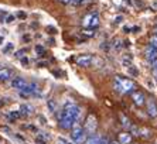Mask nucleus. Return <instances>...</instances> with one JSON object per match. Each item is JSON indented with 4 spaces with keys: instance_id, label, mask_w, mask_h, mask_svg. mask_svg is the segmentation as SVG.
<instances>
[{
    "instance_id": "obj_1",
    "label": "nucleus",
    "mask_w": 157,
    "mask_h": 144,
    "mask_svg": "<svg viewBox=\"0 0 157 144\" xmlns=\"http://www.w3.org/2000/svg\"><path fill=\"white\" fill-rule=\"evenodd\" d=\"M81 117V108L77 106L74 103H67L62 109L61 115H59V119H58V123H59V127L64 130H70L72 129L77 122L79 120Z\"/></svg>"
},
{
    "instance_id": "obj_2",
    "label": "nucleus",
    "mask_w": 157,
    "mask_h": 144,
    "mask_svg": "<svg viewBox=\"0 0 157 144\" xmlns=\"http://www.w3.org/2000/svg\"><path fill=\"white\" fill-rule=\"evenodd\" d=\"M96 127H98V122H96V117L94 115H89L86 117V122H85V126L82 127L86 136H94V133L96 131Z\"/></svg>"
},
{
    "instance_id": "obj_3",
    "label": "nucleus",
    "mask_w": 157,
    "mask_h": 144,
    "mask_svg": "<svg viewBox=\"0 0 157 144\" xmlns=\"http://www.w3.org/2000/svg\"><path fill=\"white\" fill-rule=\"evenodd\" d=\"M71 138H72L74 143L77 144H82L85 143V138H86V134H85L84 129L79 126H75L72 129V131H71Z\"/></svg>"
},
{
    "instance_id": "obj_4",
    "label": "nucleus",
    "mask_w": 157,
    "mask_h": 144,
    "mask_svg": "<svg viewBox=\"0 0 157 144\" xmlns=\"http://www.w3.org/2000/svg\"><path fill=\"white\" fill-rule=\"evenodd\" d=\"M82 24H84V27H92V28L98 27L99 25V14L98 13H92V14L85 16Z\"/></svg>"
},
{
    "instance_id": "obj_5",
    "label": "nucleus",
    "mask_w": 157,
    "mask_h": 144,
    "mask_svg": "<svg viewBox=\"0 0 157 144\" xmlns=\"http://www.w3.org/2000/svg\"><path fill=\"white\" fill-rule=\"evenodd\" d=\"M117 82L121 83V86H122V90L123 92H132V90L135 89V83H133V81L128 79V78H116Z\"/></svg>"
},
{
    "instance_id": "obj_6",
    "label": "nucleus",
    "mask_w": 157,
    "mask_h": 144,
    "mask_svg": "<svg viewBox=\"0 0 157 144\" xmlns=\"http://www.w3.org/2000/svg\"><path fill=\"white\" fill-rule=\"evenodd\" d=\"M92 61H94V57H92V55L84 54L77 58V65H79V66H89V65L92 64Z\"/></svg>"
},
{
    "instance_id": "obj_7",
    "label": "nucleus",
    "mask_w": 157,
    "mask_h": 144,
    "mask_svg": "<svg viewBox=\"0 0 157 144\" xmlns=\"http://www.w3.org/2000/svg\"><path fill=\"white\" fill-rule=\"evenodd\" d=\"M144 55H146V59L149 62H153L157 58V48H154L153 45H147L146 50H144Z\"/></svg>"
},
{
    "instance_id": "obj_8",
    "label": "nucleus",
    "mask_w": 157,
    "mask_h": 144,
    "mask_svg": "<svg viewBox=\"0 0 157 144\" xmlns=\"http://www.w3.org/2000/svg\"><path fill=\"white\" fill-rule=\"evenodd\" d=\"M11 86L14 88V89H17V90H20V92H21V90L27 86V82L23 79V78L17 76V78H14V79L11 81Z\"/></svg>"
},
{
    "instance_id": "obj_9",
    "label": "nucleus",
    "mask_w": 157,
    "mask_h": 144,
    "mask_svg": "<svg viewBox=\"0 0 157 144\" xmlns=\"http://www.w3.org/2000/svg\"><path fill=\"white\" fill-rule=\"evenodd\" d=\"M132 97H133V102H135L137 106H142V104L144 103V95H143L142 92H133Z\"/></svg>"
},
{
    "instance_id": "obj_10",
    "label": "nucleus",
    "mask_w": 157,
    "mask_h": 144,
    "mask_svg": "<svg viewBox=\"0 0 157 144\" xmlns=\"http://www.w3.org/2000/svg\"><path fill=\"white\" fill-rule=\"evenodd\" d=\"M147 113H149L150 117H156L157 116V106L153 100L147 102Z\"/></svg>"
},
{
    "instance_id": "obj_11",
    "label": "nucleus",
    "mask_w": 157,
    "mask_h": 144,
    "mask_svg": "<svg viewBox=\"0 0 157 144\" xmlns=\"http://www.w3.org/2000/svg\"><path fill=\"white\" fill-rule=\"evenodd\" d=\"M20 116H29L33 113V106H30V104H21L20 106V110H18Z\"/></svg>"
},
{
    "instance_id": "obj_12",
    "label": "nucleus",
    "mask_w": 157,
    "mask_h": 144,
    "mask_svg": "<svg viewBox=\"0 0 157 144\" xmlns=\"http://www.w3.org/2000/svg\"><path fill=\"white\" fill-rule=\"evenodd\" d=\"M136 131V136H140V137H151V131H150L149 129H144V127H142V129H135Z\"/></svg>"
},
{
    "instance_id": "obj_13",
    "label": "nucleus",
    "mask_w": 157,
    "mask_h": 144,
    "mask_svg": "<svg viewBox=\"0 0 157 144\" xmlns=\"http://www.w3.org/2000/svg\"><path fill=\"white\" fill-rule=\"evenodd\" d=\"M132 141V136L129 133H121L119 136V144H129Z\"/></svg>"
},
{
    "instance_id": "obj_14",
    "label": "nucleus",
    "mask_w": 157,
    "mask_h": 144,
    "mask_svg": "<svg viewBox=\"0 0 157 144\" xmlns=\"http://www.w3.org/2000/svg\"><path fill=\"white\" fill-rule=\"evenodd\" d=\"M101 140H102V137L98 136V134H94V136H91L88 140H85L84 144H99Z\"/></svg>"
},
{
    "instance_id": "obj_15",
    "label": "nucleus",
    "mask_w": 157,
    "mask_h": 144,
    "mask_svg": "<svg viewBox=\"0 0 157 144\" xmlns=\"http://www.w3.org/2000/svg\"><path fill=\"white\" fill-rule=\"evenodd\" d=\"M11 76V72L9 69H0V81H7Z\"/></svg>"
},
{
    "instance_id": "obj_16",
    "label": "nucleus",
    "mask_w": 157,
    "mask_h": 144,
    "mask_svg": "<svg viewBox=\"0 0 157 144\" xmlns=\"http://www.w3.org/2000/svg\"><path fill=\"white\" fill-rule=\"evenodd\" d=\"M126 71H128V74L130 76H139V69H136L135 68V65H130V66H128V68H126Z\"/></svg>"
},
{
    "instance_id": "obj_17",
    "label": "nucleus",
    "mask_w": 157,
    "mask_h": 144,
    "mask_svg": "<svg viewBox=\"0 0 157 144\" xmlns=\"http://www.w3.org/2000/svg\"><path fill=\"white\" fill-rule=\"evenodd\" d=\"M13 50H14V44L9 41V43H6V45L3 47V54H10Z\"/></svg>"
},
{
    "instance_id": "obj_18",
    "label": "nucleus",
    "mask_w": 157,
    "mask_h": 144,
    "mask_svg": "<svg viewBox=\"0 0 157 144\" xmlns=\"http://www.w3.org/2000/svg\"><path fill=\"white\" fill-rule=\"evenodd\" d=\"M14 21H16V16H13V14L6 16V18H4V23H7V24H11V23H14Z\"/></svg>"
},
{
    "instance_id": "obj_19",
    "label": "nucleus",
    "mask_w": 157,
    "mask_h": 144,
    "mask_svg": "<svg viewBox=\"0 0 157 144\" xmlns=\"http://www.w3.org/2000/svg\"><path fill=\"white\" fill-rule=\"evenodd\" d=\"M34 50H36V54L37 55H43L44 52H45L44 47H43V45H40V44H38V45H36V48H34Z\"/></svg>"
},
{
    "instance_id": "obj_20",
    "label": "nucleus",
    "mask_w": 157,
    "mask_h": 144,
    "mask_svg": "<svg viewBox=\"0 0 157 144\" xmlns=\"http://www.w3.org/2000/svg\"><path fill=\"white\" fill-rule=\"evenodd\" d=\"M150 45H153L154 48H157V34L150 37Z\"/></svg>"
},
{
    "instance_id": "obj_21",
    "label": "nucleus",
    "mask_w": 157,
    "mask_h": 144,
    "mask_svg": "<svg viewBox=\"0 0 157 144\" xmlns=\"http://www.w3.org/2000/svg\"><path fill=\"white\" fill-rule=\"evenodd\" d=\"M20 62L23 64V66H27V65H29V58H27V57H21V58H20Z\"/></svg>"
},
{
    "instance_id": "obj_22",
    "label": "nucleus",
    "mask_w": 157,
    "mask_h": 144,
    "mask_svg": "<svg viewBox=\"0 0 157 144\" xmlns=\"http://www.w3.org/2000/svg\"><path fill=\"white\" fill-rule=\"evenodd\" d=\"M123 23V16H116L115 17V24H121Z\"/></svg>"
},
{
    "instance_id": "obj_23",
    "label": "nucleus",
    "mask_w": 157,
    "mask_h": 144,
    "mask_svg": "<svg viewBox=\"0 0 157 144\" xmlns=\"http://www.w3.org/2000/svg\"><path fill=\"white\" fill-rule=\"evenodd\" d=\"M48 108L51 109V112H55V102L48 100Z\"/></svg>"
},
{
    "instance_id": "obj_24",
    "label": "nucleus",
    "mask_w": 157,
    "mask_h": 144,
    "mask_svg": "<svg viewBox=\"0 0 157 144\" xmlns=\"http://www.w3.org/2000/svg\"><path fill=\"white\" fill-rule=\"evenodd\" d=\"M115 89H116V90H119V92H123V90H122V86H121V83L117 82V79L115 81Z\"/></svg>"
},
{
    "instance_id": "obj_25",
    "label": "nucleus",
    "mask_w": 157,
    "mask_h": 144,
    "mask_svg": "<svg viewBox=\"0 0 157 144\" xmlns=\"http://www.w3.org/2000/svg\"><path fill=\"white\" fill-rule=\"evenodd\" d=\"M24 52H26V50H20V51H17V52H16V57H17V58H21L23 57V55H24Z\"/></svg>"
},
{
    "instance_id": "obj_26",
    "label": "nucleus",
    "mask_w": 157,
    "mask_h": 144,
    "mask_svg": "<svg viewBox=\"0 0 157 144\" xmlns=\"http://www.w3.org/2000/svg\"><path fill=\"white\" fill-rule=\"evenodd\" d=\"M121 117H122V120H123V126H126V127H128L129 124H130V123H129V119H126V117H124L123 115H121Z\"/></svg>"
},
{
    "instance_id": "obj_27",
    "label": "nucleus",
    "mask_w": 157,
    "mask_h": 144,
    "mask_svg": "<svg viewBox=\"0 0 157 144\" xmlns=\"http://www.w3.org/2000/svg\"><path fill=\"white\" fill-rule=\"evenodd\" d=\"M59 143H61V144H72V143H71V141H67L65 138H62V137H61V138H59Z\"/></svg>"
},
{
    "instance_id": "obj_28",
    "label": "nucleus",
    "mask_w": 157,
    "mask_h": 144,
    "mask_svg": "<svg viewBox=\"0 0 157 144\" xmlns=\"http://www.w3.org/2000/svg\"><path fill=\"white\" fill-rule=\"evenodd\" d=\"M17 17L24 18V17H26V13H23V11H18V13H17Z\"/></svg>"
},
{
    "instance_id": "obj_29",
    "label": "nucleus",
    "mask_w": 157,
    "mask_h": 144,
    "mask_svg": "<svg viewBox=\"0 0 157 144\" xmlns=\"http://www.w3.org/2000/svg\"><path fill=\"white\" fill-rule=\"evenodd\" d=\"M99 144H109V140H106V138H102Z\"/></svg>"
},
{
    "instance_id": "obj_30",
    "label": "nucleus",
    "mask_w": 157,
    "mask_h": 144,
    "mask_svg": "<svg viewBox=\"0 0 157 144\" xmlns=\"http://www.w3.org/2000/svg\"><path fill=\"white\" fill-rule=\"evenodd\" d=\"M3 44H4V37L0 36V45H3Z\"/></svg>"
},
{
    "instance_id": "obj_31",
    "label": "nucleus",
    "mask_w": 157,
    "mask_h": 144,
    "mask_svg": "<svg viewBox=\"0 0 157 144\" xmlns=\"http://www.w3.org/2000/svg\"><path fill=\"white\" fill-rule=\"evenodd\" d=\"M151 64H153V66H154V68H156V71H157V58H156V59H154L153 62H151Z\"/></svg>"
},
{
    "instance_id": "obj_32",
    "label": "nucleus",
    "mask_w": 157,
    "mask_h": 144,
    "mask_svg": "<svg viewBox=\"0 0 157 144\" xmlns=\"http://www.w3.org/2000/svg\"><path fill=\"white\" fill-rule=\"evenodd\" d=\"M75 3H82V2H85V0H74Z\"/></svg>"
},
{
    "instance_id": "obj_33",
    "label": "nucleus",
    "mask_w": 157,
    "mask_h": 144,
    "mask_svg": "<svg viewBox=\"0 0 157 144\" xmlns=\"http://www.w3.org/2000/svg\"><path fill=\"white\" fill-rule=\"evenodd\" d=\"M61 2H62V3H70L71 0H61Z\"/></svg>"
},
{
    "instance_id": "obj_34",
    "label": "nucleus",
    "mask_w": 157,
    "mask_h": 144,
    "mask_svg": "<svg viewBox=\"0 0 157 144\" xmlns=\"http://www.w3.org/2000/svg\"><path fill=\"white\" fill-rule=\"evenodd\" d=\"M154 81H156V83H157V71H156V74H154Z\"/></svg>"
},
{
    "instance_id": "obj_35",
    "label": "nucleus",
    "mask_w": 157,
    "mask_h": 144,
    "mask_svg": "<svg viewBox=\"0 0 157 144\" xmlns=\"http://www.w3.org/2000/svg\"><path fill=\"white\" fill-rule=\"evenodd\" d=\"M109 144H119V143H116V141H109Z\"/></svg>"
},
{
    "instance_id": "obj_36",
    "label": "nucleus",
    "mask_w": 157,
    "mask_h": 144,
    "mask_svg": "<svg viewBox=\"0 0 157 144\" xmlns=\"http://www.w3.org/2000/svg\"><path fill=\"white\" fill-rule=\"evenodd\" d=\"M154 7H156V9H157V3H154Z\"/></svg>"
}]
</instances>
